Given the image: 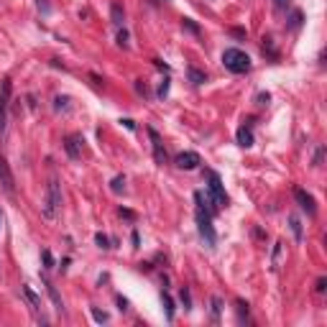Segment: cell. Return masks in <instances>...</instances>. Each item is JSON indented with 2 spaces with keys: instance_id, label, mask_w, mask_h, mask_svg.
<instances>
[{
  "instance_id": "6da1fadb",
  "label": "cell",
  "mask_w": 327,
  "mask_h": 327,
  "mask_svg": "<svg viewBox=\"0 0 327 327\" xmlns=\"http://www.w3.org/2000/svg\"><path fill=\"white\" fill-rule=\"evenodd\" d=\"M194 202H197V212H194V217H197V230H199V238L205 241V245H207V248H215L217 235H215L212 223H210V212L205 210V197H202V192H194Z\"/></svg>"
},
{
  "instance_id": "7a4b0ae2",
  "label": "cell",
  "mask_w": 327,
  "mask_h": 327,
  "mask_svg": "<svg viewBox=\"0 0 327 327\" xmlns=\"http://www.w3.org/2000/svg\"><path fill=\"white\" fill-rule=\"evenodd\" d=\"M223 64H225L228 72H233V75H243V72L250 69L248 54L241 51V49H225V54H223Z\"/></svg>"
},
{
  "instance_id": "3957f363",
  "label": "cell",
  "mask_w": 327,
  "mask_h": 327,
  "mask_svg": "<svg viewBox=\"0 0 327 327\" xmlns=\"http://www.w3.org/2000/svg\"><path fill=\"white\" fill-rule=\"evenodd\" d=\"M62 210V187L57 176L49 179V187H46V205H44V215L46 217H57Z\"/></svg>"
},
{
  "instance_id": "277c9868",
  "label": "cell",
  "mask_w": 327,
  "mask_h": 327,
  "mask_svg": "<svg viewBox=\"0 0 327 327\" xmlns=\"http://www.w3.org/2000/svg\"><path fill=\"white\" fill-rule=\"evenodd\" d=\"M207 181H210V197H212V205L215 210H220L228 205V194H225V187H223V179L217 171H207Z\"/></svg>"
},
{
  "instance_id": "5b68a950",
  "label": "cell",
  "mask_w": 327,
  "mask_h": 327,
  "mask_svg": "<svg viewBox=\"0 0 327 327\" xmlns=\"http://www.w3.org/2000/svg\"><path fill=\"white\" fill-rule=\"evenodd\" d=\"M10 80H3V84H0V136L5 133V113H8V100H10Z\"/></svg>"
},
{
  "instance_id": "8992f818",
  "label": "cell",
  "mask_w": 327,
  "mask_h": 327,
  "mask_svg": "<svg viewBox=\"0 0 327 327\" xmlns=\"http://www.w3.org/2000/svg\"><path fill=\"white\" fill-rule=\"evenodd\" d=\"M294 199L299 202L302 210H307L310 215H317V205H315V197L310 192H304V189H294Z\"/></svg>"
},
{
  "instance_id": "52a82bcc",
  "label": "cell",
  "mask_w": 327,
  "mask_h": 327,
  "mask_svg": "<svg viewBox=\"0 0 327 327\" xmlns=\"http://www.w3.org/2000/svg\"><path fill=\"white\" fill-rule=\"evenodd\" d=\"M197 164H199V156H197L194 151H184V154H179V156H176V166H179V169H184V171L197 169Z\"/></svg>"
},
{
  "instance_id": "ba28073f",
  "label": "cell",
  "mask_w": 327,
  "mask_h": 327,
  "mask_svg": "<svg viewBox=\"0 0 327 327\" xmlns=\"http://www.w3.org/2000/svg\"><path fill=\"white\" fill-rule=\"evenodd\" d=\"M0 187H3L8 194H13V174L8 169V164L0 159Z\"/></svg>"
},
{
  "instance_id": "9c48e42d",
  "label": "cell",
  "mask_w": 327,
  "mask_h": 327,
  "mask_svg": "<svg viewBox=\"0 0 327 327\" xmlns=\"http://www.w3.org/2000/svg\"><path fill=\"white\" fill-rule=\"evenodd\" d=\"M149 136H151V141H154V156H156V161H159V164H166V151H164V146H161L159 133H156L154 128H149Z\"/></svg>"
},
{
  "instance_id": "30bf717a",
  "label": "cell",
  "mask_w": 327,
  "mask_h": 327,
  "mask_svg": "<svg viewBox=\"0 0 327 327\" xmlns=\"http://www.w3.org/2000/svg\"><path fill=\"white\" fill-rule=\"evenodd\" d=\"M235 138H238V146H243V149H250V146H253V133H250L248 125H241L238 136H235Z\"/></svg>"
},
{
  "instance_id": "8fae6325",
  "label": "cell",
  "mask_w": 327,
  "mask_h": 327,
  "mask_svg": "<svg viewBox=\"0 0 327 327\" xmlns=\"http://www.w3.org/2000/svg\"><path fill=\"white\" fill-rule=\"evenodd\" d=\"M64 149H67V154H69L72 159H80V156H82V151H80V138H77V136H69L67 143H64Z\"/></svg>"
},
{
  "instance_id": "7c38bea8",
  "label": "cell",
  "mask_w": 327,
  "mask_h": 327,
  "mask_svg": "<svg viewBox=\"0 0 327 327\" xmlns=\"http://www.w3.org/2000/svg\"><path fill=\"white\" fill-rule=\"evenodd\" d=\"M110 15H113V23H115V26H123V21H125V13H123V5H118V3H115V5L110 8Z\"/></svg>"
},
{
  "instance_id": "4fadbf2b",
  "label": "cell",
  "mask_w": 327,
  "mask_h": 327,
  "mask_svg": "<svg viewBox=\"0 0 327 327\" xmlns=\"http://www.w3.org/2000/svg\"><path fill=\"white\" fill-rule=\"evenodd\" d=\"M44 286H46V292H49V297H51V302H54V307H57V310H62V299H59V294H57V289H54L49 281H44Z\"/></svg>"
},
{
  "instance_id": "5bb4252c",
  "label": "cell",
  "mask_w": 327,
  "mask_h": 327,
  "mask_svg": "<svg viewBox=\"0 0 327 327\" xmlns=\"http://www.w3.org/2000/svg\"><path fill=\"white\" fill-rule=\"evenodd\" d=\"M23 294H26V299L31 302V307H33V312H39V307H41V302H39V297H36V294L31 292V286H23Z\"/></svg>"
},
{
  "instance_id": "9a60e30c",
  "label": "cell",
  "mask_w": 327,
  "mask_h": 327,
  "mask_svg": "<svg viewBox=\"0 0 327 327\" xmlns=\"http://www.w3.org/2000/svg\"><path fill=\"white\" fill-rule=\"evenodd\" d=\"M161 302H164V310H166V317L171 322L174 320V302H171V297L169 294H161Z\"/></svg>"
},
{
  "instance_id": "2e32d148",
  "label": "cell",
  "mask_w": 327,
  "mask_h": 327,
  "mask_svg": "<svg viewBox=\"0 0 327 327\" xmlns=\"http://www.w3.org/2000/svg\"><path fill=\"white\" fill-rule=\"evenodd\" d=\"M220 310H223V302H220V297H212V322H215V325L220 322Z\"/></svg>"
},
{
  "instance_id": "e0dca14e",
  "label": "cell",
  "mask_w": 327,
  "mask_h": 327,
  "mask_svg": "<svg viewBox=\"0 0 327 327\" xmlns=\"http://www.w3.org/2000/svg\"><path fill=\"white\" fill-rule=\"evenodd\" d=\"M189 80H192L194 84H202V82H205V72H199V69L189 67Z\"/></svg>"
},
{
  "instance_id": "ac0fdd59",
  "label": "cell",
  "mask_w": 327,
  "mask_h": 327,
  "mask_svg": "<svg viewBox=\"0 0 327 327\" xmlns=\"http://www.w3.org/2000/svg\"><path fill=\"white\" fill-rule=\"evenodd\" d=\"M110 189H113L115 194H120V192L125 189V179H123V176H115V179L110 181Z\"/></svg>"
},
{
  "instance_id": "d6986e66",
  "label": "cell",
  "mask_w": 327,
  "mask_h": 327,
  "mask_svg": "<svg viewBox=\"0 0 327 327\" xmlns=\"http://www.w3.org/2000/svg\"><path fill=\"white\" fill-rule=\"evenodd\" d=\"M179 299H181V304H184V310H192V299H189L187 289H181V292H179Z\"/></svg>"
},
{
  "instance_id": "ffe728a7",
  "label": "cell",
  "mask_w": 327,
  "mask_h": 327,
  "mask_svg": "<svg viewBox=\"0 0 327 327\" xmlns=\"http://www.w3.org/2000/svg\"><path fill=\"white\" fill-rule=\"evenodd\" d=\"M95 243H97L100 248H110V238H107V235H102V233L95 235Z\"/></svg>"
},
{
  "instance_id": "44dd1931",
  "label": "cell",
  "mask_w": 327,
  "mask_h": 327,
  "mask_svg": "<svg viewBox=\"0 0 327 327\" xmlns=\"http://www.w3.org/2000/svg\"><path fill=\"white\" fill-rule=\"evenodd\" d=\"M289 223H292V230H294V235H297V241H302V225H299V220H297V217H292Z\"/></svg>"
},
{
  "instance_id": "7402d4cb",
  "label": "cell",
  "mask_w": 327,
  "mask_h": 327,
  "mask_svg": "<svg viewBox=\"0 0 327 327\" xmlns=\"http://www.w3.org/2000/svg\"><path fill=\"white\" fill-rule=\"evenodd\" d=\"M41 258H44L46 268H54V256H51V250H44V253H41Z\"/></svg>"
},
{
  "instance_id": "603a6c76",
  "label": "cell",
  "mask_w": 327,
  "mask_h": 327,
  "mask_svg": "<svg viewBox=\"0 0 327 327\" xmlns=\"http://www.w3.org/2000/svg\"><path fill=\"white\" fill-rule=\"evenodd\" d=\"M166 92H169V80H164L159 84V97H166Z\"/></svg>"
},
{
  "instance_id": "cb8c5ba5",
  "label": "cell",
  "mask_w": 327,
  "mask_h": 327,
  "mask_svg": "<svg viewBox=\"0 0 327 327\" xmlns=\"http://www.w3.org/2000/svg\"><path fill=\"white\" fill-rule=\"evenodd\" d=\"M181 26H184V28H189L192 33H199V28H197V26H194V23L189 21V18H184V21H181Z\"/></svg>"
},
{
  "instance_id": "d4e9b609",
  "label": "cell",
  "mask_w": 327,
  "mask_h": 327,
  "mask_svg": "<svg viewBox=\"0 0 327 327\" xmlns=\"http://www.w3.org/2000/svg\"><path fill=\"white\" fill-rule=\"evenodd\" d=\"M92 317H95L97 322H107V315H105V312H100V310H92Z\"/></svg>"
},
{
  "instance_id": "484cf974",
  "label": "cell",
  "mask_w": 327,
  "mask_h": 327,
  "mask_svg": "<svg viewBox=\"0 0 327 327\" xmlns=\"http://www.w3.org/2000/svg\"><path fill=\"white\" fill-rule=\"evenodd\" d=\"M118 44H120V46H128V33H125V31L118 33Z\"/></svg>"
},
{
  "instance_id": "4316f807",
  "label": "cell",
  "mask_w": 327,
  "mask_h": 327,
  "mask_svg": "<svg viewBox=\"0 0 327 327\" xmlns=\"http://www.w3.org/2000/svg\"><path fill=\"white\" fill-rule=\"evenodd\" d=\"M299 23H302V13H294L292 15V28H299Z\"/></svg>"
},
{
  "instance_id": "83f0119b",
  "label": "cell",
  "mask_w": 327,
  "mask_h": 327,
  "mask_svg": "<svg viewBox=\"0 0 327 327\" xmlns=\"http://www.w3.org/2000/svg\"><path fill=\"white\" fill-rule=\"evenodd\" d=\"M238 315H241V320H243V315H248V304L238 302Z\"/></svg>"
},
{
  "instance_id": "f1b7e54d",
  "label": "cell",
  "mask_w": 327,
  "mask_h": 327,
  "mask_svg": "<svg viewBox=\"0 0 327 327\" xmlns=\"http://www.w3.org/2000/svg\"><path fill=\"white\" fill-rule=\"evenodd\" d=\"M123 125H125V128H128V131H136V123L131 120V118H125V120H120Z\"/></svg>"
},
{
  "instance_id": "f546056e",
  "label": "cell",
  "mask_w": 327,
  "mask_h": 327,
  "mask_svg": "<svg viewBox=\"0 0 327 327\" xmlns=\"http://www.w3.org/2000/svg\"><path fill=\"white\" fill-rule=\"evenodd\" d=\"M274 5H276V10H284L289 5V0H274Z\"/></svg>"
},
{
  "instance_id": "4dcf8cb0",
  "label": "cell",
  "mask_w": 327,
  "mask_h": 327,
  "mask_svg": "<svg viewBox=\"0 0 327 327\" xmlns=\"http://www.w3.org/2000/svg\"><path fill=\"white\" fill-rule=\"evenodd\" d=\"M120 217H128V220H133V217H136V215H133L131 210H123V207H120Z\"/></svg>"
},
{
  "instance_id": "1f68e13d",
  "label": "cell",
  "mask_w": 327,
  "mask_h": 327,
  "mask_svg": "<svg viewBox=\"0 0 327 327\" xmlns=\"http://www.w3.org/2000/svg\"><path fill=\"white\" fill-rule=\"evenodd\" d=\"M268 100H271V97H268V92H266V95H263V92L258 95V105H268Z\"/></svg>"
},
{
  "instance_id": "d6a6232c",
  "label": "cell",
  "mask_w": 327,
  "mask_h": 327,
  "mask_svg": "<svg viewBox=\"0 0 327 327\" xmlns=\"http://www.w3.org/2000/svg\"><path fill=\"white\" fill-rule=\"evenodd\" d=\"M118 304H120V310H123V312H125V310H128V302H125L123 297H118Z\"/></svg>"
},
{
  "instance_id": "836d02e7",
  "label": "cell",
  "mask_w": 327,
  "mask_h": 327,
  "mask_svg": "<svg viewBox=\"0 0 327 327\" xmlns=\"http://www.w3.org/2000/svg\"><path fill=\"white\" fill-rule=\"evenodd\" d=\"M131 241H133V248H138V243H141V238H138V233H133V235H131Z\"/></svg>"
},
{
  "instance_id": "e575fe53",
  "label": "cell",
  "mask_w": 327,
  "mask_h": 327,
  "mask_svg": "<svg viewBox=\"0 0 327 327\" xmlns=\"http://www.w3.org/2000/svg\"><path fill=\"white\" fill-rule=\"evenodd\" d=\"M325 284H327L325 279H320V281H317V292H325Z\"/></svg>"
},
{
  "instance_id": "d590c367",
  "label": "cell",
  "mask_w": 327,
  "mask_h": 327,
  "mask_svg": "<svg viewBox=\"0 0 327 327\" xmlns=\"http://www.w3.org/2000/svg\"><path fill=\"white\" fill-rule=\"evenodd\" d=\"M0 225H3V212H0Z\"/></svg>"
}]
</instances>
